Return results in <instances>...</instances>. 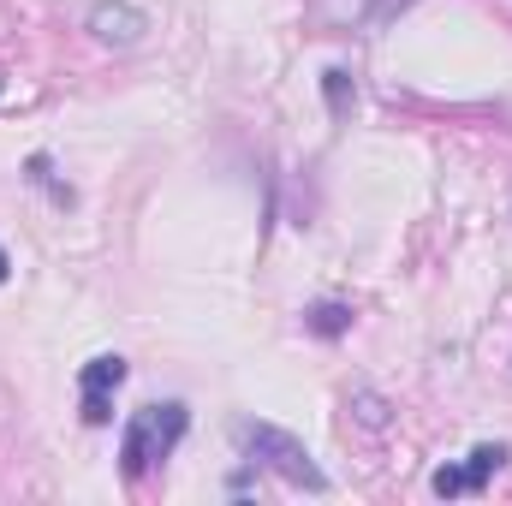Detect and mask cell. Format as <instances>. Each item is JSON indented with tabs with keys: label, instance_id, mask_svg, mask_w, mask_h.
<instances>
[{
	"label": "cell",
	"instance_id": "10",
	"mask_svg": "<svg viewBox=\"0 0 512 506\" xmlns=\"http://www.w3.org/2000/svg\"><path fill=\"white\" fill-rule=\"evenodd\" d=\"M358 405H364V423H370V429H382V423H387V411H382V399H376V393H358Z\"/></svg>",
	"mask_w": 512,
	"mask_h": 506
},
{
	"label": "cell",
	"instance_id": "4",
	"mask_svg": "<svg viewBox=\"0 0 512 506\" xmlns=\"http://www.w3.org/2000/svg\"><path fill=\"white\" fill-rule=\"evenodd\" d=\"M501 465H507V447H501V441H483V447H471L465 465H441V471H435V495H447V501H453V495H471V489H483Z\"/></svg>",
	"mask_w": 512,
	"mask_h": 506
},
{
	"label": "cell",
	"instance_id": "5",
	"mask_svg": "<svg viewBox=\"0 0 512 506\" xmlns=\"http://www.w3.org/2000/svg\"><path fill=\"white\" fill-rule=\"evenodd\" d=\"M143 30H149V12H137L126 0H96L90 6V36L108 42V48H137Z\"/></svg>",
	"mask_w": 512,
	"mask_h": 506
},
{
	"label": "cell",
	"instance_id": "1",
	"mask_svg": "<svg viewBox=\"0 0 512 506\" xmlns=\"http://www.w3.org/2000/svg\"><path fill=\"white\" fill-rule=\"evenodd\" d=\"M185 423H191V411H185L179 399H161V405H137V411H131L126 441H120V465H126L131 483H143V477L179 447Z\"/></svg>",
	"mask_w": 512,
	"mask_h": 506
},
{
	"label": "cell",
	"instance_id": "6",
	"mask_svg": "<svg viewBox=\"0 0 512 506\" xmlns=\"http://www.w3.org/2000/svg\"><path fill=\"white\" fill-rule=\"evenodd\" d=\"M405 0H316V24L328 30H376Z\"/></svg>",
	"mask_w": 512,
	"mask_h": 506
},
{
	"label": "cell",
	"instance_id": "7",
	"mask_svg": "<svg viewBox=\"0 0 512 506\" xmlns=\"http://www.w3.org/2000/svg\"><path fill=\"white\" fill-rule=\"evenodd\" d=\"M304 322H310V334L334 340V334H346V328H352V310H346V304H316V310H310Z\"/></svg>",
	"mask_w": 512,
	"mask_h": 506
},
{
	"label": "cell",
	"instance_id": "2",
	"mask_svg": "<svg viewBox=\"0 0 512 506\" xmlns=\"http://www.w3.org/2000/svg\"><path fill=\"white\" fill-rule=\"evenodd\" d=\"M239 447H245L251 465L274 471V477H286L292 489H310V495L328 489V477H322V465L304 453V441L286 435V429H274V423H239Z\"/></svg>",
	"mask_w": 512,
	"mask_h": 506
},
{
	"label": "cell",
	"instance_id": "3",
	"mask_svg": "<svg viewBox=\"0 0 512 506\" xmlns=\"http://www.w3.org/2000/svg\"><path fill=\"white\" fill-rule=\"evenodd\" d=\"M120 381H126V358H120V352H102V358H90V364L78 370V387H84V423H90V429H102V423L114 417Z\"/></svg>",
	"mask_w": 512,
	"mask_h": 506
},
{
	"label": "cell",
	"instance_id": "11",
	"mask_svg": "<svg viewBox=\"0 0 512 506\" xmlns=\"http://www.w3.org/2000/svg\"><path fill=\"white\" fill-rule=\"evenodd\" d=\"M6 274H12V262H6V251H0V280H6Z\"/></svg>",
	"mask_w": 512,
	"mask_h": 506
},
{
	"label": "cell",
	"instance_id": "9",
	"mask_svg": "<svg viewBox=\"0 0 512 506\" xmlns=\"http://www.w3.org/2000/svg\"><path fill=\"white\" fill-rule=\"evenodd\" d=\"M346 96H352V84H346V72L334 66V72H328V108H334V114H346Z\"/></svg>",
	"mask_w": 512,
	"mask_h": 506
},
{
	"label": "cell",
	"instance_id": "8",
	"mask_svg": "<svg viewBox=\"0 0 512 506\" xmlns=\"http://www.w3.org/2000/svg\"><path fill=\"white\" fill-rule=\"evenodd\" d=\"M30 179H36V185H48V191H54V203H72V191H66V185H54V167H48V155H36V161H30Z\"/></svg>",
	"mask_w": 512,
	"mask_h": 506
}]
</instances>
